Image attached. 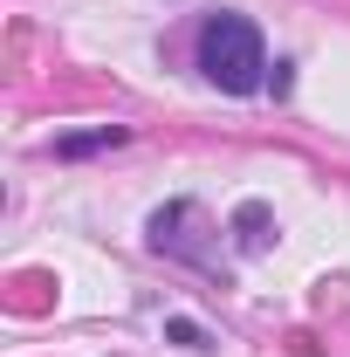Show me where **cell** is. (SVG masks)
<instances>
[{"label": "cell", "mask_w": 350, "mask_h": 357, "mask_svg": "<svg viewBox=\"0 0 350 357\" xmlns=\"http://www.w3.org/2000/svg\"><path fill=\"white\" fill-rule=\"evenodd\" d=\"M199 69H206L220 89H234V96L261 89V69H268L261 28H254L248 14H213V21L199 28Z\"/></svg>", "instance_id": "6da1fadb"}, {"label": "cell", "mask_w": 350, "mask_h": 357, "mask_svg": "<svg viewBox=\"0 0 350 357\" xmlns=\"http://www.w3.org/2000/svg\"><path fill=\"white\" fill-rule=\"evenodd\" d=\"M110 144H124L117 124H103V131H89V137H62L55 151H62V158H89V151H110Z\"/></svg>", "instance_id": "7a4b0ae2"}, {"label": "cell", "mask_w": 350, "mask_h": 357, "mask_svg": "<svg viewBox=\"0 0 350 357\" xmlns=\"http://www.w3.org/2000/svg\"><path fill=\"white\" fill-rule=\"evenodd\" d=\"M241 248H248V255L268 248V206H241Z\"/></svg>", "instance_id": "3957f363"}]
</instances>
